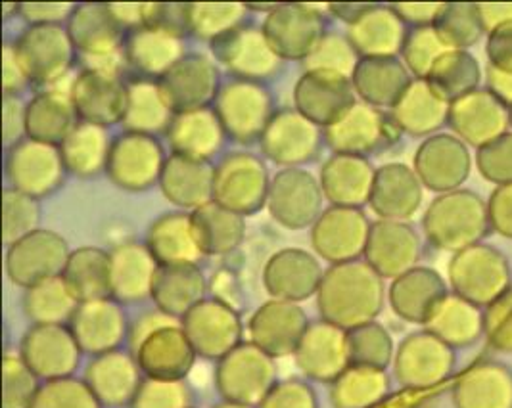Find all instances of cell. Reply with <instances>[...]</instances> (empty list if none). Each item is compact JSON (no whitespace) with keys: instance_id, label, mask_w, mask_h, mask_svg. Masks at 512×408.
Here are the masks:
<instances>
[{"instance_id":"obj_35","label":"cell","mask_w":512,"mask_h":408,"mask_svg":"<svg viewBox=\"0 0 512 408\" xmlns=\"http://www.w3.org/2000/svg\"><path fill=\"white\" fill-rule=\"evenodd\" d=\"M384 121L371 106L353 104L336 123L325 129V140L336 154L359 156L373 152L382 142Z\"/></svg>"},{"instance_id":"obj_1","label":"cell","mask_w":512,"mask_h":408,"mask_svg":"<svg viewBox=\"0 0 512 408\" xmlns=\"http://www.w3.org/2000/svg\"><path fill=\"white\" fill-rule=\"evenodd\" d=\"M317 307L326 322L351 330L367 324L380 307V282L371 265L350 261L323 274Z\"/></svg>"},{"instance_id":"obj_24","label":"cell","mask_w":512,"mask_h":408,"mask_svg":"<svg viewBox=\"0 0 512 408\" xmlns=\"http://www.w3.org/2000/svg\"><path fill=\"white\" fill-rule=\"evenodd\" d=\"M294 357L305 376L334 382L350 368L348 332L326 320L313 322L307 326Z\"/></svg>"},{"instance_id":"obj_26","label":"cell","mask_w":512,"mask_h":408,"mask_svg":"<svg viewBox=\"0 0 512 408\" xmlns=\"http://www.w3.org/2000/svg\"><path fill=\"white\" fill-rule=\"evenodd\" d=\"M158 261L137 242H127L110 251V297L117 303H137L152 295Z\"/></svg>"},{"instance_id":"obj_44","label":"cell","mask_w":512,"mask_h":408,"mask_svg":"<svg viewBox=\"0 0 512 408\" xmlns=\"http://www.w3.org/2000/svg\"><path fill=\"white\" fill-rule=\"evenodd\" d=\"M367 259L374 271L397 272L415 253V242L407 228L380 223L369 232Z\"/></svg>"},{"instance_id":"obj_16","label":"cell","mask_w":512,"mask_h":408,"mask_svg":"<svg viewBox=\"0 0 512 408\" xmlns=\"http://www.w3.org/2000/svg\"><path fill=\"white\" fill-rule=\"evenodd\" d=\"M183 330L196 355L206 359H223L240 345L242 322L231 305L221 299H204L187 317Z\"/></svg>"},{"instance_id":"obj_12","label":"cell","mask_w":512,"mask_h":408,"mask_svg":"<svg viewBox=\"0 0 512 408\" xmlns=\"http://www.w3.org/2000/svg\"><path fill=\"white\" fill-rule=\"evenodd\" d=\"M165 159L154 136L123 133L112 142L106 173L119 188L140 192L160 182Z\"/></svg>"},{"instance_id":"obj_52","label":"cell","mask_w":512,"mask_h":408,"mask_svg":"<svg viewBox=\"0 0 512 408\" xmlns=\"http://www.w3.org/2000/svg\"><path fill=\"white\" fill-rule=\"evenodd\" d=\"M259 408H317V395L302 380H284L271 387Z\"/></svg>"},{"instance_id":"obj_27","label":"cell","mask_w":512,"mask_h":408,"mask_svg":"<svg viewBox=\"0 0 512 408\" xmlns=\"http://www.w3.org/2000/svg\"><path fill=\"white\" fill-rule=\"evenodd\" d=\"M140 372L142 370L133 355L110 351L94 357L85 372V384L91 387L100 405H131L142 384Z\"/></svg>"},{"instance_id":"obj_5","label":"cell","mask_w":512,"mask_h":408,"mask_svg":"<svg viewBox=\"0 0 512 408\" xmlns=\"http://www.w3.org/2000/svg\"><path fill=\"white\" fill-rule=\"evenodd\" d=\"M213 110L219 117L227 138L238 144L256 142L265 133L273 112L269 91L254 81H231L217 94Z\"/></svg>"},{"instance_id":"obj_4","label":"cell","mask_w":512,"mask_h":408,"mask_svg":"<svg viewBox=\"0 0 512 408\" xmlns=\"http://www.w3.org/2000/svg\"><path fill=\"white\" fill-rule=\"evenodd\" d=\"M16 48L29 81L45 87V91L62 87L77 56L64 25H29Z\"/></svg>"},{"instance_id":"obj_11","label":"cell","mask_w":512,"mask_h":408,"mask_svg":"<svg viewBox=\"0 0 512 408\" xmlns=\"http://www.w3.org/2000/svg\"><path fill=\"white\" fill-rule=\"evenodd\" d=\"M215 60L229 69L240 81L261 83L282 68V58L269 45L261 27L240 25L225 37L211 43Z\"/></svg>"},{"instance_id":"obj_41","label":"cell","mask_w":512,"mask_h":408,"mask_svg":"<svg viewBox=\"0 0 512 408\" xmlns=\"http://www.w3.org/2000/svg\"><path fill=\"white\" fill-rule=\"evenodd\" d=\"M79 307L77 297L71 294L64 276L48 278L31 286L24 297L25 315L35 324H64L70 322Z\"/></svg>"},{"instance_id":"obj_20","label":"cell","mask_w":512,"mask_h":408,"mask_svg":"<svg viewBox=\"0 0 512 408\" xmlns=\"http://www.w3.org/2000/svg\"><path fill=\"white\" fill-rule=\"evenodd\" d=\"M163 94L175 114L210 108L219 94V69L204 54H187L160 79Z\"/></svg>"},{"instance_id":"obj_8","label":"cell","mask_w":512,"mask_h":408,"mask_svg":"<svg viewBox=\"0 0 512 408\" xmlns=\"http://www.w3.org/2000/svg\"><path fill=\"white\" fill-rule=\"evenodd\" d=\"M68 167L60 146L25 138L12 146L6 156V177L14 190L35 200L58 190L66 179Z\"/></svg>"},{"instance_id":"obj_34","label":"cell","mask_w":512,"mask_h":408,"mask_svg":"<svg viewBox=\"0 0 512 408\" xmlns=\"http://www.w3.org/2000/svg\"><path fill=\"white\" fill-rule=\"evenodd\" d=\"M206 278L198 265L160 267L152 286V299L158 311L171 318H185L204 301Z\"/></svg>"},{"instance_id":"obj_51","label":"cell","mask_w":512,"mask_h":408,"mask_svg":"<svg viewBox=\"0 0 512 408\" xmlns=\"http://www.w3.org/2000/svg\"><path fill=\"white\" fill-rule=\"evenodd\" d=\"M190 389L183 380H142L131 408H190Z\"/></svg>"},{"instance_id":"obj_30","label":"cell","mask_w":512,"mask_h":408,"mask_svg":"<svg viewBox=\"0 0 512 408\" xmlns=\"http://www.w3.org/2000/svg\"><path fill=\"white\" fill-rule=\"evenodd\" d=\"M319 182L330 204L357 207L371 200L374 173L365 158L334 154L326 159Z\"/></svg>"},{"instance_id":"obj_23","label":"cell","mask_w":512,"mask_h":408,"mask_svg":"<svg viewBox=\"0 0 512 408\" xmlns=\"http://www.w3.org/2000/svg\"><path fill=\"white\" fill-rule=\"evenodd\" d=\"M309 322L298 303L273 299L250 318V338L269 357L294 355Z\"/></svg>"},{"instance_id":"obj_45","label":"cell","mask_w":512,"mask_h":408,"mask_svg":"<svg viewBox=\"0 0 512 408\" xmlns=\"http://www.w3.org/2000/svg\"><path fill=\"white\" fill-rule=\"evenodd\" d=\"M382 391V376L367 366H355L332 382V405L336 408H367Z\"/></svg>"},{"instance_id":"obj_55","label":"cell","mask_w":512,"mask_h":408,"mask_svg":"<svg viewBox=\"0 0 512 408\" xmlns=\"http://www.w3.org/2000/svg\"><path fill=\"white\" fill-rule=\"evenodd\" d=\"M4 119V144L8 150L27 138V104L18 94H4L2 100Z\"/></svg>"},{"instance_id":"obj_21","label":"cell","mask_w":512,"mask_h":408,"mask_svg":"<svg viewBox=\"0 0 512 408\" xmlns=\"http://www.w3.org/2000/svg\"><path fill=\"white\" fill-rule=\"evenodd\" d=\"M351 79L321 73L303 71L294 89V108L317 127H330L355 104Z\"/></svg>"},{"instance_id":"obj_43","label":"cell","mask_w":512,"mask_h":408,"mask_svg":"<svg viewBox=\"0 0 512 408\" xmlns=\"http://www.w3.org/2000/svg\"><path fill=\"white\" fill-rule=\"evenodd\" d=\"M417 186L403 167H384L374 175L371 204L382 217H403L417 205Z\"/></svg>"},{"instance_id":"obj_17","label":"cell","mask_w":512,"mask_h":408,"mask_svg":"<svg viewBox=\"0 0 512 408\" xmlns=\"http://www.w3.org/2000/svg\"><path fill=\"white\" fill-rule=\"evenodd\" d=\"M369 223L357 207H328L315 221L311 244L332 265L355 261L369 240Z\"/></svg>"},{"instance_id":"obj_53","label":"cell","mask_w":512,"mask_h":408,"mask_svg":"<svg viewBox=\"0 0 512 408\" xmlns=\"http://www.w3.org/2000/svg\"><path fill=\"white\" fill-rule=\"evenodd\" d=\"M397 115L401 123L413 131H420L428 127L434 117V102L428 92L411 91L403 94V100L397 104Z\"/></svg>"},{"instance_id":"obj_14","label":"cell","mask_w":512,"mask_h":408,"mask_svg":"<svg viewBox=\"0 0 512 408\" xmlns=\"http://www.w3.org/2000/svg\"><path fill=\"white\" fill-rule=\"evenodd\" d=\"M71 102L81 121L110 127L123 121L127 83L119 71L83 69L71 83Z\"/></svg>"},{"instance_id":"obj_49","label":"cell","mask_w":512,"mask_h":408,"mask_svg":"<svg viewBox=\"0 0 512 408\" xmlns=\"http://www.w3.org/2000/svg\"><path fill=\"white\" fill-rule=\"evenodd\" d=\"M4 374V408H31L39 384L33 370L20 355H6L2 364Z\"/></svg>"},{"instance_id":"obj_56","label":"cell","mask_w":512,"mask_h":408,"mask_svg":"<svg viewBox=\"0 0 512 408\" xmlns=\"http://www.w3.org/2000/svg\"><path fill=\"white\" fill-rule=\"evenodd\" d=\"M29 75L25 69L24 62L20 58V52L16 48V43L10 45L6 43L2 50V87L4 94H18L27 87Z\"/></svg>"},{"instance_id":"obj_32","label":"cell","mask_w":512,"mask_h":408,"mask_svg":"<svg viewBox=\"0 0 512 408\" xmlns=\"http://www.w3.org/2000/svg\"><path fill=\"white\" fill-rule=\"evenodd\" d=\"M146 248L160 267L196 265L204 257L196 242L190 215L179 211L165 213L152 223L146 236Z\"/></svg>"},{"instance_id":"obj_15","label":"cell","mask_w":512,"mask_h":408,"mask_svg":"<svg viewBox=\"0 0 512 408\" xmlns=\"http://www.w3.org/2000/svg\"><path fill=\"white\" fill-rule=\"evenodd\" d=\"M81 347L64 324H35L22 341L20 357L37 378H71L81 361Z\"/></svg>"},{"instance_id":"obj_2","label":"cell","mask_w":512,"mask_h":408,"mask_svg":"<svg viewBox=\"0 0 512 408\" xmlns=\"http://www.w3.org/2000/svg\"><path fill=\"white\" fill-rule=\"evenodd\" d=\"M68 33L85 69L119 71L125 62L123 31L106 4H77L68 22Z\"/></svg>"},{"instance_id":"obj_54","label":"cell","mask_w":512,"mask_h":408,"mask_svg":"<svg viewBox=\"0 0 512 408\" xmlns=\"http://www.w3.org/2000/svg\"><path fill=\"white\" fill-rule=\"evenodd\" d=\"M77 4L71 2H24L20 16L29 25H62L70 22Z\"/></svg>"},{"instance_id":"obj_42","label":"cell","mask_w":512,"mask_h":408,"mask_svg":"<svg viewBox=\"0 0 512 408\" xmlns=\"http://www.w3.org/2000/svg\"><path fill=\"white\" fill-rule=\"evenodd\" d=\"M348 39L363 58H386L399 43L396 18L371 6L357 22L350 25Z\"/></svg>"},{"instance_id":"obj_50","label":"cell","mask_w":512,"mask_h":408,"mask_svg":"<svg viewBox=\"0 0 512 408\" xmlns=\"http://www.w3.org/2000/svg\"><path fill=\"white\" fill-rule=\"evenodd\" d=\"M348 351L351 364L374 368L388 361L390 343L378 326L367 322L348 330Z\"/></svg>"},{"instance_id":"obj_33","label":"cell","mask_w":512,"mask_h":408,"mask_svg":"<svg viewBox=\"0 0 512 408\" xmlns=\"http://www.w3.org/2000/svg\"><path fill=\"white\" fill-rule=\"evenodd\" d=\"M175 112L171 110L160 81L137 77L127 83V108L121 125L127 133H167Z\"/></svg>"},{"instance_id":"obj_39","label":"cell","mask_w":512,"mask_h":408,"mask_svg":"<svg viewBox=\"0 0 512 408\" xmlns=\"http://www.w3.org/2000/svg\"><path fill=\"white\" fill-rule=\"evenodd\" d=\"M248 6L240 2H194L183 4V29L202 41H217L244 25Z\"/></svg>"},{"instance_id":"obj_57","label":"cell","mask_w":512,"mask_h":408,"mask_svg":"<svg viewBox=\"0 0 512 408\" xmlns=\"http://www.w3.org/2000/svg\"><path fill=\"white\" fill-rule=\"evenodd\" d=\"M336 18L344 20V22H357L371 6L369 4H328L326 6Z\"/></svg>"},{"instance_id":"obj_29","label":"cell","mask_w":512,"mask_h":408,"mask_svg":"<svg viewBox=\"0 0 512 408\" xmlns=\"http://www.w3.org/2000/svg\"><path fill=\"white\" fill-rule=\"evenodd\" d=\"M167 138L173 154L210 161L223 146L227 133L213 108L175 114Z\"/></svg>"},{"instance_id":"obj_36","label":"cell","mask_w":512,"mask_h":408,"mask_svg":"<svg viewBox=\"0 0 512 408\" xmlns=\"http://www.w3.org/2000/svg\"><path fill=\"white\" fill-rule=\"evenodd\" d=\"M190 223L204 255L231 253L242 244L246 234L244 217L217 202L194 209Z\"/></svg>"},{"instance_id":"obj_10","label":"cell","mask_w":512,"mask_h":408,"mask_svg":"<svg viewBox=\"0 0 512 408\" xmlns=\"http://www.w3.org/2000/svg\"><path fill=\"white\" fill-rule=\"evenodd\" d=\"M323 196L321 182L309 171L286 167L271 181L267 209L282 227L300 230L315 225L321 217Z\"/></svg>"},{"instance_id":"obj_25","label":"cell","mask_w":512,"mask_h":408,"mask_svg":"<svg viewBox=\"0 0 512 408\" xmlns=\"http://www.w3.org/2000/svg\"><path fill=\"white\" fill-rule=\"evenodd\" d=\"M323 269L319 261L307 251L286 248L267 261L263 271V284L273 299L298 303L317 295Z\"/></svg>"},{"instance_id":"obj_22","label":"cell","mask_w":512,"mask_h":408,"mask_svg":"<svg viewBox=\"0 0 512 408\" xmlns=\"http://www.w3.org/2000/svg\"><path fill=\"white\" fill-rule=\"evenodd\" d=\"M68 328L83 353L98 357L117 351L127 334V318L121 303L104 297L79 303Z\"/></svg>"},{"instance_id":"obj_18","label":"cell","mask_w":512,"mask_h":408,"mask_svg":"<svg viewBox=\"0 0 512 408\" xmlns=\"http://www.w3.org/2000/svg\"><path fill=\"white\" fill-rule=\"evenodd\" d=\"M321 142V127L303 117L296 108L275 112L265 133L259 138L265 158L286 167H296L315 158Z\"/></svg>"},{"instance_id":"obj_28","label":"cell","mask_w":512,"mask_h":408,"mask_svg":"<svg viewBox=\"0 0 512 408\" xmlns=\"http://www.w3.org/2000/svg\"><path fill=\"white\" fill-rule=\"evenodd\" d=\"M213 179L210 161L173 154L165 159L160 188L171 204L194 211L213 202Z\"/></svg>"},{"instance_id":"obj_9","label":"cell","mask_w":512,"mask_h":408,"mask_svg":"<svg viewBox=\"0 0 512 408\" xmlns=\"http://www.w3.org/2000/svg\"><path fill=\"white\" fill-rule=\"evenodd\" d=\"M71 251L68 242L52 230H35L6 251L8 278L29 290L48 278L62 276Z\"/></svg>"},{"instance_id":"obj_7","label":"cell","mask_w":512,"mask_h":408,"mask_svg":"<svg viewBox=\"0 0 512 408\" xmlns=\"http://www.w3.org/2000/svg\"><path fill=\"white\" fill-rule=\"evenodd\" d=\"M323 6L315 4H275L265 14L263 33L282 60L303 62L325 37Z\"/></svg>"},{"instance_id":"obj_31","label":"cell","mask_w":512,"mask_h":408,"mask_svg":"<svg viewBox=\"0 0 512 408\" xmlns=\"http://www.w3.org/2000/svg\"><path fill=\"white\" fill-rule=\"evenodd\" d=\"M70 89H47L27 104V138L60 146L70 136L81 121L73 108Z\"/></svg>"},{"instance_id":"obj_37","label":"cell","mask_w":512,"mask_h":408,"mask_svg":"<svg viewBox=\"0 0 512 408\" xmlns=\"http://www.w3.org/2000/svg\"><path fill=\"white\" fill-rule=\"evenodd\" d=\"M112 142L106 127L79 121L60 144V152L70 173L77 177H94L106 171Z\"/></svg>"},{"instance_id":"obj_47","label":"cell","mask_w":512,"mask_h":408,"mask_svg":"<svg viewBox=\"0 0 512 408\" xmlns=\"http://www.w3.org/2000/svg\"><path fill=\"white\" fill-rule=\"evenodd\" d=\"M41 209L35 198L14 188H6L2 196V240L10 248L18 240L39 230Z\"/></svg>"},{"instance_id":"obj_6","label":"cell","mask_w":512,"mask_h":408,"mask_svg":"<svg viewBox=\"0 0 512 408\" xmlns=\"http://www.w3.org/2000/svg\"><path fill=\"white\" fill-rule=\"evenodd\" d=\"M269 173L254 154L234 152L215 167L213 202L238 215H254L267 205Z\"/></svg>"},{"instance_id":"obj_3","label":"cell","mask_w":512,"mask_h":408,"mask_svg":"<svg viewBox=\"0 0 512 408\" xmlns=\"http://www.w3.org/2000/svg\"><path fill=\"white\" fill-rule=\"evenodd\" d=\"M215 382L227 403L254 407L277 384V366L252 341L240 343L219 361Z\"/></svg>"},{"instance_id":"obj_40","label":"cell","mask_w":512,"mask_h":408,"mask_svg":"<svg viewBox=\"0 0 512 408\" xmlns=\"http://www.w3.org/2000/svg\"><path fill=\"white\" fill-rule=\"evenodd\" d=\"M355 92L369 104H390L403 91L405 73L390 58H361L351 77Z\"/></svg>"},{"instance_id":"obj_19","label":"cell","mask_w":512,"mask_h":408,"mask_svg":"<svg viewBox=\"0 0 512 408\" xmlns=\"http://www.w3.org/2000/svg\"><path fill=\"white\" fill-rule=\"evenodd\" d=\"M135 359L146 378L183 380L190 372L196 351L183 326L175 322L163 324L133 347Z\"/></svg>"},{"instance_id":"obj_58","label":"cell","mask_w":512,"mask_h":408,"mask_svg":"<svg viewBox=\"0 0 512 408\" xmlns=\"http://www.w3.org/2000/svg\"><path fill=\"white\" fill-rule=\"evenodd\" d=\"M215 408H254L248 407V405H238V403H223V405H219V407Z\"/></svg>"},{"instance_id":"obj_13","label":"cell","mask_w":512,"mask_h":408,"mask_svg":"<svg viewBox=\"0 0 512 408\" xmlns=\"http://www.w3.org/2000/svg\"><path fill=\"white\" fill-rule=\"evenodd\" d=\"M125 62L144 79L160 81L185 54L183 29L173 23H154L125 37Z\"/></svg>"},{"instance_id":"obj_59","label":"cell","mask_w":512,"mask_h":408,"mask_svg":"<svg viewBox=\"0 0 512 408\" xmlns=\"http://www.w3.org/2000/svg\"><path fill=\"white\" fill-rule=\"evenodd\" d=\"M190 408H192V407H190Z\"/></svg>"},{"instance_id":"obj_46","label":"cell","mask_w":512,"mask_h":408,"mask_svg":"<svg viewBox=\"0 0 512 408\" xmlns=\"http://www.w3.org/2000/svg\"><path fill=\"white\" fill-rule=\"evenodd\" d=\"M357 56L359 54L351 46L348 37H342L338 33H325L321 43L303 60V71H321L351 79L359 64Z\"/></svg>"},{"instance_id":"obj_38","label":"cell","mask_w":512,"mask_h":408,"mask_svg":"<svg viewBox=\"0 0 512 408\" xmlns=\"http://www.w3.org/2000/svg\"><path fill=\"white\" fill-rule=\"evenodd\" d=\"M62 276L79 303L110 297V253L91 246L71 251Z\"/></svg>"},{"instance_id":"obj_48","label":"cell","mask_w":512,"mask_h":408,"mask_svg":"<svg viewBox=\"0 0 512 408\" xmlns=\"http://www.w3.org/2000/svg\"><path fill=\"white\" fill-rule=\"evenodd\" d=\"M31 408H102V405L85 382L62 378L41 386Z\"/></svg>"}]
</instances>
